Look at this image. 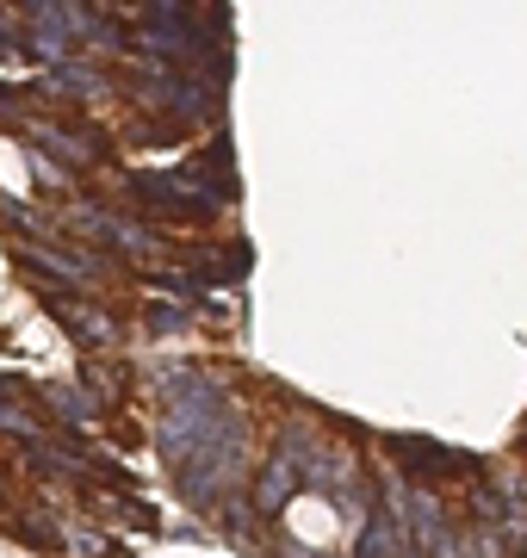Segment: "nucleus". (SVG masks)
<instances>
[{
	"instance_id": "9",
	"label": "nucleus",
	"mask_w": 527,
	"mask_h": 558,
	"mask_svg": "<svg viewBox=\"0 0 527 558\" xmlns=\"http://www.w3.org/2000/svg\"><path fill=\"white\" fill-rule=\"evenodd\" d=\"M44 94H57V100H106V75L94 69V62L69 57V62H57V69L44 75Z\"/></svg>"
},
{
	"instance_id": "5",
	"label": "nucleus",
	"mask_w": 527,
	"mask_h": 558,
	"mask_svg": "<svg viewBox=\"0 0 527 558\" xmlns=\"http://www.w3.org/2000/svg\"><path fill=\"white\" fill-rule=\"evenodd\" d=\"M298 490H305V465L292 453H280V447H273V453L261 459V472L248 478V502L261 509V521H280L285 502L298 497Z\"/></svg>"
},
{
	"instance_id": "6",
	"label": "nucleus",
	"mask_w": 527,
	"mask_h": 558,
	"mask_svg": "<svg viewBox=\"0 0 527 558\" xmlns=\"http://www.w3.org/2000/svg\"><path fill=\"white\" fill-rule=\"evenodd\" d=\"M25 472L32 478H50V484H82L87 472H94V453H87L82 440H62V435H44L25 447Z\"/></svg>"
},
{
	"instance_id": "8",
	"label": "nucleus",
	"mask_w": 527,
	"mask_h": 558,
	"mask_svg": "<svg viewBox=\"0 0 527 558\" xmlns=\"http://www.w3.org/2000/svg\"><path fill=\"white\" fill-rule=\"evenodd\" d=\"M38 398L50 403V416H57L62 428H94V422H106L100 398H94L87 385H75V379H44Z\"/></svg>"
},
{
	"instance_id": "1",
	"label": "nucleus",
	"mask_w": 527,
	"mask_h": 558,
	"mask_svg": "<svg viewBox=\"0 0 527 558\" xmlns=\"http://www.w3.org/2000/svg\"><path fill=\"white\" fill-rule=\"evenodd\" d=\"M75 223L87 230V242H100L106 255H119V260H143V267H156V260L168 255L162 236H156L149 223L124 218V211H112V205H75Z\"/></svg>"
},
{
	"instance_id": "10",
	"label": "nucleus",
	"mask_w": 527,
	"mask_h": 558,
	"mask_svg": "<svg viewBox=\"0 0 527 558\" xmlns=\"http://www.w3.org/2000/svg\"><path fill=\"white\" fill-rule=\"evenodd\" d=\"M69 558H112V546H106L100 527H82V521H62V539H57Z\"/></svg>"
},
{
	"instance_id": "11",
	"label": "nucleus",
	"mask_w": 527,
	"mask_h": 558,
	"mask_svg": "<svg viewBox=\"0 0 527 558\" xmlns=\"http://www.w3.org/2000/svg\"><path fill=\"white\" fill-rule=\"evenodd\" d=\"M186 323H193V311H186V299H174V304H149V336H181Z\"/></svg>"
},
{
	"instance_id": "7",
	"label": "nucleus",
	"mask_w": 527,
	"mask_h": 558,
	"mask_svg": "<svg viewBox=\"0 0 527 558\" xmlns=\"http://www.w3.org/2000/svg\"><path fill=\"white\" fill-rule=\"evenodd\" d=\"M0 435L20 440V447H32V440H44V435H57V428L32 410V385H25L20 373H0Z\"/></svg>"
},
{
	"instance_id": "3",
	"label": "nucleus",
	"mask_w": 527,
	"mask_h": 558,
	"mask_svg": "<svg viewBox=\"0 0 527 558\" xmlns=\"http://www.w3.org/2000/svg\"><path fill=\"white\" fill-rule=\"evenodd\" d=\"M20 267H25V274H38L44 286H62V292H87L94 274H106L100 255H87V248H57V242L20 248ZM38 279H32V286H38Z\"/></svg>"
},
{
	"instance_id": "4",
	"label": "nucleus",
	"mask_w": 527,
	"mask_h": 558,
	"mask_svg": "<svg viewBox=\"0 0 527 558\" xmlns=\"http://www.w3.org/2000/svg\"><path fill=\"white\" fill-rule=\"evenodd\" d=\"M38 304L62 323V329H69V341H75V348H87V354H112V348L124 341L119 323L106 317L100 304H82V299H69V292H44Z\"/></svg>"
},
{
	"instance_id": "2",
	"label": "nucleus",
	"mask_w": 527,
	"mask_h": 558,
	"mask_svg": "<svg viewBox=\"0 0 527 558\" xmlns=\"http://www.w3.org/2000/svg\"><path fill=\"white\" fill-rule=\"evenodd\" d=\"M379 447H385V459L397 465V478H409V484H441V478L471 484V472H478L471 453H453V447H434V440H416V435H385Z\"/></svg>"
}]
</instances>
